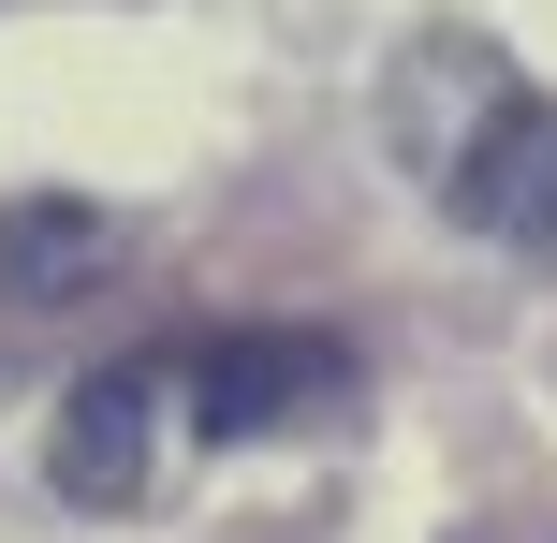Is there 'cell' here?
<instances>
[{"label": "cell", "mask_w": 557, "mask_h": 543, "mask_svg": "<svg viewBox=\"0 0 557 543\" xmlns=\"http://www.w3.org/2000/svg\"><path fill=\"white\" fill-rule=\"evenodd\" d=\"M103 264H117V221H103V206H74V192H15V206H0V294H15V309L88 294Z\"/></svg>", "instance_id": "277c9868"}, {"label": "cell", "mask_w": 557, "mask_h": 543, "mask_svg": "<svg viewBox=\"0 0 557 543\" xmlns=\"http://www.w3.org/2000/svg\"><path fill=\"white\" fill-rule=\"evenodd\" d=\"M382 118H396V162H411L470 235L557 264V103L484 45V29H425V45L396 59Z\"/></svg>", "instance_id": "6da1fadb"}, {"label": "cell", "mask_w": 557, "mask_h": 543, "mask_svg": "<svg viewBox=\"0 0 557 543\" xmlns=\"http://www.w3.org/2000/svg\"><path fill=\"white\" fill-rule=\"evenodd\" d=\"M147 456H162V353H117V368H88L74 397H59L45 485L88 499V515H133V499H147Z\"/></svg>", "instance_id": "3957f363"}, {"label": "cell", "mask_w": 557, "mask_h": 543, "mask_svg": "<svg viewBox=\"0 0 557 543\" xmlns=\"http://www.w3.org/2000/svg\"><path fill=\"white\" fill-rule=\"evenodd\" d=\"M337 382H352V353L308 338V323H221V338L162 353V397L191 411V441H264L294 411H323Z\"/></svg>", "instance_id": "7a4b0ae2"}]
</instances>
